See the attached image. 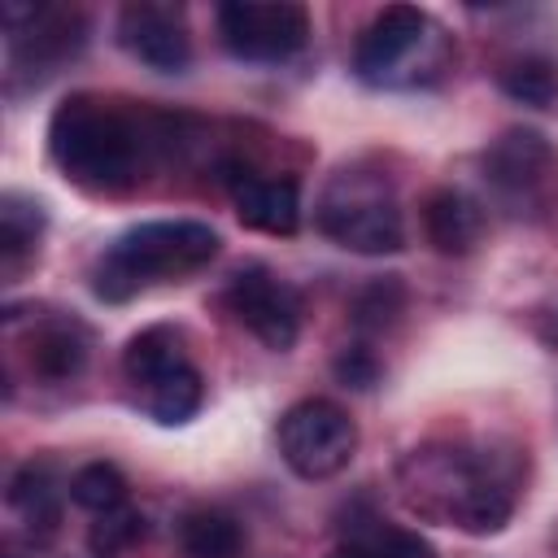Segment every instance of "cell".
Returning a JSON list of instances; mask_svg holds the SVG:
<instances>
[{"label": "cell", "mask_w": 558, "mask_h": 558, "mask_svg": "<svg viewBox=\"0 0 558 558\" xmlns=\"http://www.w3.org/2000/svg\"><path fill=\"white\" fill-rule=\"evenodd\" d=\"M4 74L9 92L17 83H44L87 44V17L74 4H4Z\"/></svg>", "instance_id": "obj_7"}, {"label": "cell", "mask_w": 558, "mask_h": 558, "mask_svg": "<svg viewBox=\"0 0 558 558\" xmlns=\"http://www.w3.org/2000/svg\"><path fill=\"white\" fill-rule=\"evenodd\" d=\"M227 196L235 205V218L248 231L262 235H292L301 227V183L292 174L257 170L248 161H227L222 166Z\"/></svg>", "instance_id": "obj_14"}, {"label": "cell", "mask_w": 558, "mask_h": 558, "mask_svg": "<svg viewBox=\"0 0 558 558\" xmlns=\"http://www.w3.org/2000/svg\"><path fill=\"white\" fill-rule=\"evenodd\" d=\"M497 87L532 109H549L558 100V61L545 52H519L510 61H501L497 70Z\"/></svg>", "instance_id": "obj_20"}, {"label": "cell", "mask_w": 558, "mask_h": 558, "mask_svg": "<svg viewBox=\"0 0 558 558\" xmlns=\"http://www.w3.org/2000/svg\"><path fill=\"white\" fill-rule=\"evenodd\" d=\"M222 240L201 218H148L113 235L92 262V292L100 301H131L157 283L187 279L218 257Z\"/></svg>", "instance_id": "obj_3"}, {"label": "cell", "mask_w": 558, "mask_h": 558, "mask_svg": "<svg viewBox=\"0 0 558 558\" xmlns=\"http://www.w3.org/2000/svg\"><path fill=\"white\" fill-rule=\"evenodd\" d=\"M397 493L418 519L493 536L519 506L523 471L510 449L488 440H423L397 462Z\"/></svg>", "instance_id": "obj_2"}, {"label": "cell", "mask_w": 558, "mask_h": 558, "mask_svg": "<svg viewBox=\"0 0 558 558\" xmlns=\"http://www.w3.org/2000/svg\"><path fill=\"white\" fill-rule=\"evenodd\" d=\"M488 231V209L462 187H432L423 201V235L445 257H466Z\"/></svg>", "instance_id": "obj_15"}, {"label": "cell", "mask_w": 558, "mask_h": 558, "mask_svg": "<svg viewBox=\"0 0 558 558\" xmlns=\"http://www.w3.org/2000/svg\"><path fill=\"white\" fill-rule=\"evenodd\" d=\"M179 144L174 118L100 96L70 92L48 118V157L65 183L92 196H126Z\"/></svg>", "instance_id": "obj_1"}, {"label": "cell", "mask_w": 558, "mask_h": 558, "mask_svg": "<svg viewBox=\"0 0 558 558\" xmlns=\"http://www.w3.org/2000/svg\"><path fill=\"white\" fill-rule=\"evenodd\" d=\"M122 379L131 405L161 427L187 423L205 401V379L187 353V336L174 323L140 327L122 349Z\"/></svg>", "instance_id": "obj_6"}, {"label": "cell", "mask_w": 558, "mask_h": 558, "mask_svg": "<svg viewBox=\"0 0 558 558\" xmlns=\"http://www.w3.org/2000/svg\"><path fill=\"white\" fill-rule=\"evenodd\" d=\"M453 65V35L418 4H384L357 31L353 74L366 87L410 92L432 87Z\"/></svg>", "instance_id": "obj_4"}, {"label": "cell", "mask_w": 558, "mask_h": 558, "mask_svg": "<svg viewBox=\"0 0 558 558\" xmlns=\"http://www.w3.org/2000/svg\"><path fill=\"white\" fill-rule=\"evenodd\" d=\"M44 205L26 192H4L0 196V270H4V283H13L39 253V240H44Z\"/></svg>", "instance_id": "obj_18"}, {"label": "cell", "mask_w": 558, "mask_h": 558, "mask_svg": "<svg viewBox=\"0 0 558 558\" xmlns=\"http://www.w3.org/2000/svg\"><path fill=\"white\" fill-rule=\"evenodd\" d=\"M218 39L235 61L248 65H283L310 44V13L292 0H231L214 13Z\"/></svg>", "instance_id": "obj_9"}, {"label": "cell", "mask_w": 558, "mask_h": 558, "mask_svg": "<svg viewBox=\"0 0 558 558\" xmlns=\"http://www.w3.org/2000/svg\"><path fill=\"white\" fill-rule=\"evenodd\" d=\"M554 170H558V153L532 126H510V131H501L480 153V174H484L488 192L501 205H510V209L536 205L541 192H545V183L554 179Z\"/></svg>", "instance_id": "obj_12"}, {"label": "cell", "mask_w": 558, "mask_h": 558, "mask_svg": "<svg viewBox=\"0 0 558 558\" xmlns=\"http://www.w3.org/2000/svg\"><path fill=\"white\" fill-rule=\"evenodd\" d=\"M4 331H9V357L39 384H70L83 375L92 357V327L78 314L65 310H44L22 323V314L4 310Z\"/></svg>", "instance_id": "obj_11"}, {"label": "cell", "mask_w": 558, "mask_h": 558, "mask_svg": "<svg viewBox=\"0 0 558 558\" xmlns=\"http://www.w3.org/2000/svg\"><path fill=\"white\" fill-rule=\"evenodd\" d=\"M218 305L270 353H288L301 336V292L262 262L231 270L218 292Z\"/></svg>", "instance_id": "obj_10"}, {"label": "cell", "mask_w": 558, "mask_h": 558, "mask_svg": "<svg viewBox=\"0 0 558 558\" xmlns=\"http://www.w3.org/2000/svg\"><path fill=\"white\" fill-rule=\"evenodd\" d=\"M174 541L183 558H244V545H248L244 527L214 506H192L179 519Z\"/></svg>", "instance_id": "obj_19"}, {"label": "cell", "mask_w": 558, "mask_h": 558, "mask_svg": "<svg viewBox=\"0 0 558 558\" xmlns=\"http://www.w3.org/2000/svg\"><path fill=\"white\" fill-rule=\"evenodd\" d=\"M401 310H405V288L397 275H384V279H371L366 288H357V296L349 305V323H353V331L375 336V331L392 327Z\"/></svg>", "instance_id": "obj_22"}, {"label": "cell", "mask_w": 558, "mask_h": 558, "mask_svg": "<svg viewBox=\"0 0 558 558\" xmlns=\"http://www.w3.org/2000/svg\"><path fill=\"white\" fill-rule=\"evenodd\" d=\"M275 445L292 475L331 480L357 453V423L349 418L344 405H336L327 397H301L279 414Z\"/></svg>", "instance_id": "obj_8"}, {"label": "cell", "mask_w": 558, "mask_h": 558, "mask_svg": "<svg viewBox=\"0 0 558 558\" xmlns=\"http://www.w3.org/2000/svg\"><path fill=\"white\" fill-rule=\"evenodd\" d=\"M4 501H9V514L22 523V532L35 545H44L57 532V523H61V484H57L52 462L48 458L22 462L13 471V480H9Z\"/></svg>", "instance_id": "obj_17"}, {"label": "cell", "mask_w": 558, "mask_h": 558, "mask_svg": "<svg viewBox=\"0 0 558 558\" xmlns=\"http://www.w3.org/2000/svg\"><path fill=\"white\" fill-rule=\"evenodd\" d=\"M327 558H436V545L423 532L392 523L375 510H349Z\"/></svg>", "instance_id": "obj_16"}, {"label": "cell", "mask_w": 558, "mask_h": 558, "mask_svg": "<svg viewBox=\"0 0 558 558\" xmlns=\"http://www.w3.org/2000/svg\"><path fill=\"white\" fill-rule=\"evenodd\" d=\"M314 222L336 248H349L362 257H384L405 244V218H401L397 187L388 170L371 161H349L323 183Z\"/></svg>", "instance_id": "obj_5"}, {"label": "cell", "mask_w": 558, "mask_h": 558, "mask_svg": "<svg viewBox=\"0 0 558 558\" xmlns=\"http://www.w3.org/2000/svg\"><path fill=\"white\" fill-rule=\"evenodd\" d=\"M65 488H70V501L83 506V510L96 514V519L122 510V506H126V493H131V488H126V475H122L113 462H105V458H100V462H83V466L70 475Z\"/></svg>", "instance_id": "obj_21"}, {"label": "cell", "mask_w": 558, "mask_h": 558, "mask_svg": "<svg viewBox=\"0 0 558 558\" xmlns=\"http://www.w3.org/2000/svg\"><path fill=\"white\" fill-rule=\"evenodd\" d=\"M140 536H144V514H140V510H131V506H122V510H113V514H100V519L92 523V536H87V545H92V554H100V558H113V554L131 549Z\"/></svg>", "instance_id": "obj_23"}, {"label": "cell", "mask_w": 558, "mask_h": 558, "mask_svg": "<svg viewBox=\"0 0 558 558\" xmlns=\"http://www.w3.org/2000/svg\"><path fill=\"white\" fill-rule=\"evenodd\" d=\"M336 375H340L344 384H353V388H371V384L379 379V357H375L366 344H353V349H344V353L336 357Z\"/></svg>", "instance_id": "obj_24"}, {"label": "cell", "mask_w": 558, "mask_h": 558, "mask_svg": "<svg viewBox=\"0 0 558 558\" xmlns=\"http://www.w3.org/2000/svg\"><path fill=\"white\" fill-rule=\"evenodd\" d=\"M118 44L157 74H183L192 65L187 13L166 0H131L118 9Z\"/></svg>", "instance_id": "obj_13"}]
</instances>
